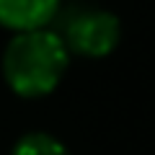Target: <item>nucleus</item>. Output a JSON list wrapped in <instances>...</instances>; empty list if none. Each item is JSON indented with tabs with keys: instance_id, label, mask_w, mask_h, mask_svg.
<instances>
[{
	"instance_id": "nucleus-2",
	"label": "nucleus",
	"mask_w": 155,
	"mask_h": 155,
	"mask_svg": "<svg viewBox=\"0 0 155 155\" xmlns=\"http://www.w3.org/2000/svg\"><path fill=\"white\" fill-rule=\"evenodd\" d=\"M67 41L80 54L104 57L119 41V21L106 11L78 13L67 26Z\"/></svg>"
},
{
	"instance_id": "nucleus-1",
	"label": "nucleus",
	"mask_w": 155,
	"mask_h": 155,
	"mask_svg": "<svg viewBox=\"0 0 155 155\" xmlns=\"http://www.w3.org/2000/svg\"><path fill=\"white\" fill-rule=\"evenodd\" d=\"M67 67V49L57 34L28 28L21 31L5 49L3 72L5 80L21 96H44L60 83Z\"/></svg>"
},
{
	"instance_id": "nucleus-4",
	"label": "nucleus",
	"mask_w": 155,
	"mask_h": 155,
	"mask_svg": "<svg viewBox=\"0 0 155 155\" xmlns=\"http://www.w3.org/2000/svg\"><path fill=\"white\" fill-rule=\"evenodd\" d=\"M13 155H70V153L52 134L34 132V134H26V137L18 140V145L13 147Z\"/></svg>"
},
{
	"instance_id": "nucleus-3",
	"label": "nucleus",
	"mask_w": 155,
	"mask_h": 155,
	"mask_svg": "<svg viewBox=\"0 0 155 155\" xmlns=\"http://www.w3.org/2000/svg\"><path fill=\"white\" fill-rule=\"evenodd\" d=\"M60 0H0V23L8 28L28 31L47 23Z\"/></svg>"
}]
</instances>
